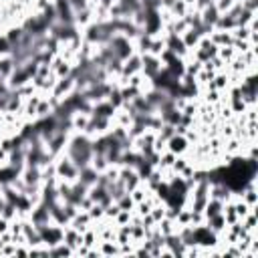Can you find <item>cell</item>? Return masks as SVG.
I'll list each match as a JSON object with an SVG mask.
<instances>
[{
  "label": "cell",
  "mask_w": 258,
  "mask_h": 258,
  "mask_svg": "<svg viewBox=\"0 0 258 258\" xmlns=\"http://www.w3.org/2000/svg\"><path fill=\"white\" fill-rule=\"evenodd\" d=\"M165 149L175 153V155H185L187 149H189V141L185 139V135H171L165 141Z\"/></svg>",
  "instance_id": "cell-1"
},
{
  "label": "cell",
  "mask_w": 258,
  "mask_h": 258,
  "mask_svg": "<svg viewBox=\"0 0 258 258\" xmlns=\"http://www.w3.org/2000/svg\"><path fill=\"white\" fill-rule=\"evenodd\" d=\"M200 16H202V22H204L206 26L214 28L216 20L220 18V12H218V8H216L214 2H212V4H208V6H204V8L200 10Z\"/></svg>",
  "instance_id": "cell-2"
},
{
  "label": "cell",
  "mask_w": 258,
  "mask_h": 258,
  "mask_svg": "<svg viewBox=\"0 0 258 258\" xmlns=\"http://www.w3.org/2000/svg\"><path fill=\"white\" fill-rule=\"evenodd\" d=\"M222 206H224V202L210 198L208 204H206V208H204V216H206V220L212 218V216H216V214H220V212H222Z\"/></svg>",
  "instance_id": "cell-3"
},
{
  "label": "cell",
  "mask_w": 258,
  "mask_h": 258,
  "mask_svg": "<svg viewBox=\"0 0 258 258\" xmlns=\"http://www.w3.org/2000/svg\"><path fill=\"white\" fill-rule=\"evenodd\" d=\"M117 206H119L121 210H127V212H133V210H135V202H133V198H131L129 194L121 196V198L117 200Z\"/></svg>",
  "instance_id": "cell-4"
},
{
  "label": "cell",
  "mask_w": 258,
  "mask_h": 258,
  "mask_svg": "<svg viewBox=\"0 0 258 258\" xmlns=\"http://www.w3.org/2000/svg\"><path fill=\"white\" fill-rule=\"evenodd\" d=\"M234 2H236V0H214V6L218 8L220 14H224V12H228V10L234 6Z\"/></svg>",
  "instance_id": "cell-5"
},
{
  "label": "cell",
  "mask_w": 258,
  "mask_h": 258,
  "mask_svg": "<svg viewBox=\"0 0 258 258\" xmlns=\"http://www.w3.org/2000/svg\"><path fill=\"white\" fill-rule=\"evenodd\" d=\"M0 121H2V111H0Z\"/></svg>",
  "instance_id": "cell-6"
}]
</instances>
